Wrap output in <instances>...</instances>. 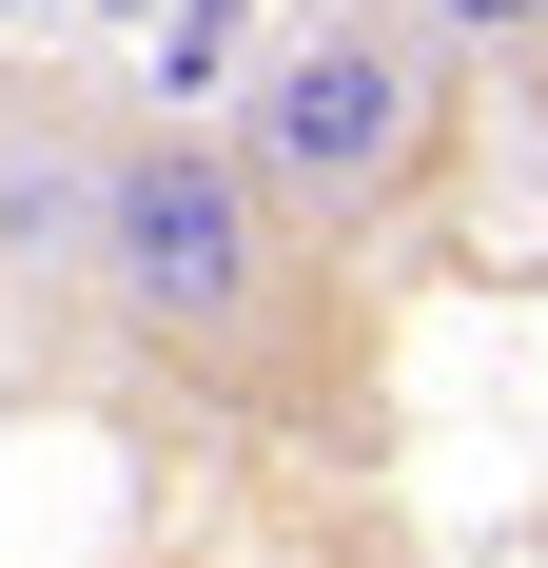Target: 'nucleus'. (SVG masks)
I'll return each mask as SVG.
<instances>
[{"label": "nucleus", "mask_w": 548, "mask_h": 568, "mask_svg": "<svg viewBox=\"0 0 548 568\" xmlns=\"http://www.w3.org/2000/svg\"><path fill=\"white\" fill-rule=\"evenodd\" d=\"M99 314L176 373H216V393H294L333 334L314 294V235L274 216V176L235 138H99Z\"/></svg>", "instance_id": "obj_1"}, {"label": "nucleus", "mask_w": 548, "mask_h": 568, "mask_svg": "<svg viewBox=\"0 0 548 568\" xmlns=\"http://www.w3.org/2000/svg\"><path fill=\"white\" fill-rule=\"evenodd\" d=\"M216 138L274 176V216L314 235V255H353V235H392L450 176V40L432 20H294V40L235 79Z\"/></svg>", "instance_id": "obj_2"}, {"label": "nucleus", "mask_w": 548, "mask_h": 568, "mask_svg": "<svg viewBox=\"0 0 548 568\" xmlns=\"http://www.w3.org/2000/svg\"><path fill=\"white\" fill-rule=\"evenodd\" d=\"M450 59H548V0H412Z\"/></svg>", "instance_id": "obj_3"}]
</instances>
